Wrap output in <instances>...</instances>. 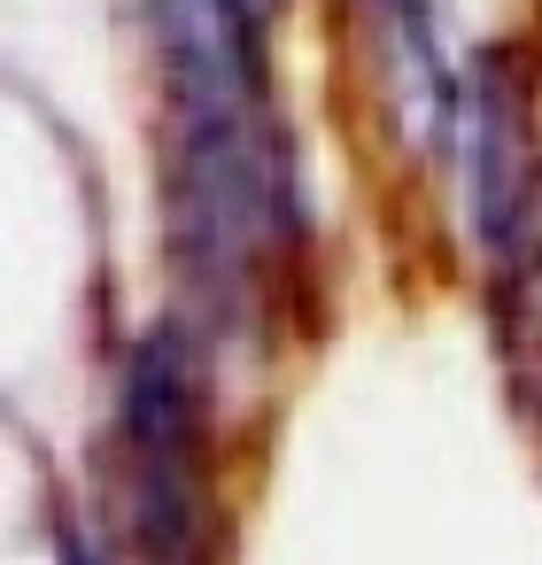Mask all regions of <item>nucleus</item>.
<instances>
[{
  "mask_svg": "<svg viewBox=\"0 0 542 565\" xmlns=\"http://www.w3.org/2000/svg\"><path fill=\"white\" fill-rule=\"evenodd\" d=\"M395 17H411V24H418V0H395Z\"/></svg>",
  "mask_w": 542,
  "mask_h": 565,
  "instance_id": "nucleus-1",
  "label": "nucleus"
},
{
  "mask_svg": "<svg viewBox=\"0 0 542 565\" xmlns=\"http://www.w3.org/2000/svg\"><path fill=\"white\" fill-rule=\"evenodd\" d=\"M63 565H86V557H78V550H63Z\"/></svg>",
  "mask_w": 542,
  "mask_h": 565,
  "instance_id": "nucleus-2",
  "label": "nucleus"
}]
</instances>
